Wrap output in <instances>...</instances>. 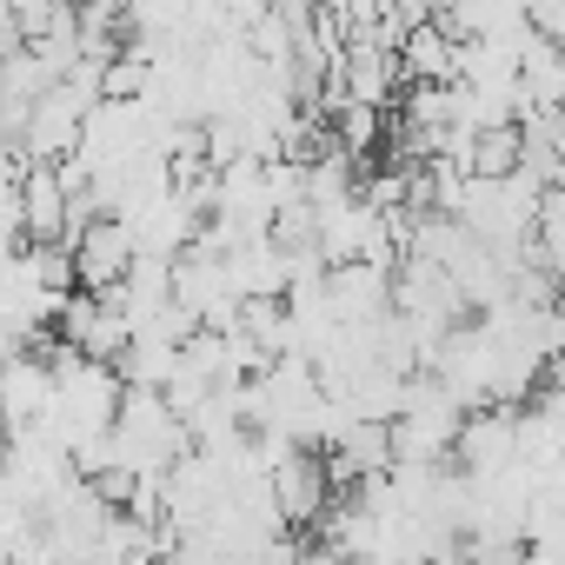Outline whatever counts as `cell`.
Instances as JSON below:
<instances>
[{"instance_id":"3","label":"cell","mask_w":565,"mask_h":565,"mask_svg":"<svg viewBox=\"0 0 565 565\" xmlns=\"http://www.w3.org/2000/svg\"><path fill=\"white\" fill-rule=\"evenodd\" d=\"M452 459H459V472H472V479L512 472V466H519V413H512V406H479V413H466V426H459V439H452Z\"/></svg>"},{"instance_id":"1","label":"cell","mask_w":565,"mask_h":565,"mask_svg":"<svg viewBox=\"0 0 565 565\" xmlns=\"http://www.w3.org/2000/svg\"><path fill=\"white\" fill-rule=\"evenodd\" d=\"M74 279H81V294H114L120 279L134 273V259H140V239H134V226L120 220V213H100V220H87L81 233H74Z\"/></svg>"},{"instance_id":"5","label":"cell","mask_w":565,"mask_h":565,"mask_svg":"<svg viewBox=\"0 0 565 565\" xmlns=\"http://www.w3.org/2000/svg\"><path fill=\"white\" fill-rule=\"evenodd\" d=\"M353 565H426V558H386L380 552V558H353Z\"/></svg>"},{"instance_id":"2","label":"cell","mask_w":565,"mask_h":565,"mask_svg":"<svg viewBox=\"0 0 565 565\" xmlns=\"http://www.w3.org/2000/svg\"><path fill=\"white\" fill-rule=\"evenodd\" d=\"M266 486H273V505L287 525H320L333 512V466H327L320 446H294L266 472Z\"/></svg>"},{"instance_id":"4","label":"cell","mask_w":565,"mask_h":565,"mask_svg":"<svg viewBox=\"0 0 565 565\" xmlns=\"http://www.w3.org/2000/svg\"><path fill=\"white\" fill-rule=\"evenodd\" d=\"M519 153H525V140H519V120H499V127H472V147H466V173H472V180H505V173H519Z\"/></svg>"}]
</instances>
